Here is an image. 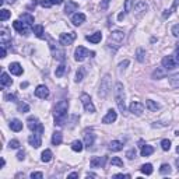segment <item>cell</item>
Returning a JSON list of instances; mask_svg holds the SVG:
<instances>
[{"label": "cell", "mask_w": 179, "mask_h": 179, "mask_svg": "<svg viewBox=\"0 0 179 179\" xmlns=\"http://www.w3.org/2000/svg\"><path fill=\"white\" fill-rule=\"evenodd\" d=\"M136 56H137V60L139 62H144V56H146V51H144V49H141V48H139L136 51Z\"/></svg>", "instance_id": "35"}, {"label": "cell", "mask_w": 179, "mask_h": 179, "mask_svg": "<svg viewBox=\"0 0 179 179\" xmlns=\"http://www.w3.org/2000/svg\"><path fill=\"white\" fill-rule=\"evenodd\" d=\"M108 3H109V0H104V3L101 4V9L105 10V9H106V6H108Z\"/></svg>", "instance_id": "55"}, {"label": "cell", "mask_w": 179, "mask_h": 179, "mask_svg": "<svg viewBox=\"0 0 179 179\" xmlns=\"http://www.w3.org/2000/svg\"><path fill=\"white\" fill-rule=\"evenodd\" d=\"M28 143H30L32 147H35V148L41 147V144H42V140H41V133L34 132V134H31V136L28 137Z\"/></svg>", "instance_id": "11"}, {"label": "cell", "mask_w": 179, "mask_h": 179, "mask_svg": "<svg viewBox=\"0 0 179 179\" xmlns=\"http://www.w3.org/2000/svg\"><path fill=\"white\" fill-rule=\"evenodd\" d=\"M7 2H10V3H11V2H14V0H7Z\"/></svg>", "instance_id": "61"}, {"label": "cell", "mask_w": 179, "mask_h": 179, "mask_svg": "<svg viewBox=\"0 0 179 179\" xmlns=\"http://www.w3.org/2000/svg\"><path fill=\"white\" fill-rule=\"evenodd\" d=\"M162 66H164L165 70H173L179 66V63L176 62V59L173 56H165L162 59Z\"/></svg>", "instance_id": "8"}, {"label": "cell", "mask_w": 179, "mask_h": 179, "mask_svg": "<svg viewBox=\"0 0 179 179\" xmlns=\"http://www.w3.org/2000/svg\"><path fill=\"white\" fill-rule=\"evenodd\" d=\"M173 58L176 59V62L179 63V43H178V46H176V49H175V53H173Z\"/></svg>", "instance_id": "50"}, {"label": "cell", "mask_w": 179, "mask_h": 179, "mask_svg": "<svg viewBox=\"0 0 179 179\" xmlns=\"http://www.w3.org/2000/svg\"><path fill=\"white\" fill-rule=\"evenodd\" d=\"M51 49H52V53H53V56H55L58 60H60V62L64 60V52L60 51V49H58V48H55V43L52 42V41H51Z\"/></svg>", "instance_id": "14"}, {"label": "cell", "mask_w": 179, "mask_h": 179, "mask_svg": "<svg viewBox=\"0 0 179 179\" xmlns=\"http://www.w3.org/2000/svg\"><path fill=\"white\" fill-rule=\"evenodd\" d=\"M35 95H37L38 98H42V100L48 98V95H49L48 87H46V85H38L37 90H35Z\"/></svg>", "instance_id": "13"}, {"label": "cell", "mask_w": 179, "mask_h": 179, "mask_svg": "<svg viewBox=\"0 0 179 179\" xmlns=\"http://www.w3.org/2000/svg\"><path fill=\"white\" fill-rule=\"evenodd\" d=\"M13 27H14L15 31H18V32L22 34V35H28V34H30V30L27 28V25H25L24 21H20V20H17V21L13 22Z\"/></svg>", "instance_id": "12"}, {"label": "cell", "mask_w": 179, "mask_h": 179, "mask_svg": "<svg viewBox=\"0 0 179 179\" xmlns=\"http://www.w3.org/2000/svg\"><path fill=\"white\" fill-rule=\"evenodd\" d=\"M147 9H148V6H147L144 2H139V3L134 6V11H136L137 14H141V13L147 11Z\"/></svg>", "instance_id": "23"}, {"label": "cell", "mask_w": 179, "mask_h": 179, "mask_svg": "<svg viewBox=\"0 0 179 179\" xmlns=\"http://www.w3.org/2000/svg\"><path fill=\"white\" fill-rule=\"evenodd\" d=\"M116 118H118V115H116L115 111H113V109H109V111H108V113H106V115L104 116L102 123H112V122L116 120Z\"/></svg>", "instance_id": "15"}, {"label": "cell", "mask_w": 179, "mask_h": 179, "mask_svg": "<svg viewBox=\"0 0 179 179\" xmlns=\"http://www.w3.org/2000/svg\"><path fill=\"white\" fill-rule=\"evenodd\" d=\"M34 34H35L38 38H42L43 37V27L42 25H35V27H34Z\"/></svg>", "instance_id": "36"}, {"label": "cell", "mask_w": 179, "mask_h": 179, "mask_svg": "<svg viewBox=\"0 0 179 179\" xmlns=\"http://www.w3.org/2000/svg\"><path fill=\"white\" fill-rule=\"evenodd\" d=\"M94 139H95V136L92 133H85L84 134V143H85V146L87 147H91L92 144H94Z\"/></svg>", "instance_id": "24"}, {"label": "cell", "mask_w": 179, "mask_h": 179, "mask_svg": "<svg viewBox=\"0 0 179 179\" xmlns=\"http://www.w3.org/2000/svg\"><path fill=\"white\" fill-rule=\"evenodd\" d=\"M122 148H123V144H122V141H118V140H113V141H111V144H109V150H111V151H120Z\"/></svg>", "instance_id": "21"}, {"label": "cell", "mask_w": 179, "mask_h": 179, "mask_svg": "<svg viewBox=\"0 0 179 179\" xmlns=\"http://www.w3.org/2000/svg\"><path fill=\"white\" fill-rule=\"evenodd\" d=\"M169 84H171V87H173V88H179V73L173 74L172 77H169Z\"/></svg>", "instance_id": "30"}, {"label": "cell", "mask_w": 179, "mask_h": 179, "mask_svg": "<svg viewBox=\"0 0 179 179\" xmlns=\"http://www.w3.org/2000/svg\"><path fill=\"white\" fill-rule=\"evenodd\" d=\"M164 71H160V70H155V71H154V74H153V77H154V79H155V77H157V79H160V77H164Z\"/></svg>", "instance_id": "48"}, {"label": "cell", "mask_w": 179, "mask_h": 179, "mask_svg": "<svg viewBox=\"0 0 179 179\" xmlns=\"http://www.w3.org/2000/svg\"><path fill=\"white\" fill-rule=\"evenodd\" d=\"M69 178H79V173L77 172H73V173H70Z\"/></svg>", "instance_id": "58"}, {"label": "cell", "mask_w": 179, "mask_h": 179, "mask_svg": "<svg viewBox=\"0 0 179 179\" xmlns=\"http://www.w3.org/2000/svg\"><path fill=\"white\" fill-rule=\"evenodd\" d=\"M9 146H10V148H18V147H20V141H18V140H11Z\"/></svg>", "instance_id": "43"}, {"label": "cell", "mask_w": 179, "mask_h": 179, "mask_svg": "<svg viewBox=\"0 0 179 179\" xmlns=\"http://www.w3.org/2000/svg\"><path fill=\"white\" fill-rule=\"evenodd\" d=\"M128 64H129V60H124L123 63H120V66H119V67H120V69H124V67L128 66Z\"/></svg>", "instance_id": "57"}, {"label": "cell", "mask_w": 179, "mask_h": 179, "mask_svg": "<svg viewBox=\"0 0 179 179\" xmlns=\"http://www.w3.org/2000/svg\"><path fill=\"white\" fill-rule=\"evenodd\" d=\"M52 4H62L63 3V0H49Z\"/></svg>", "instance_id": "56"}, {"label": "cell", "mask_w": 179, "mask_h": 179, "mask_svg": "<svg viewBox=\"0 0 179 179\" xmlns=\"http://www.w3.org/2000/svg\"><path fill=\"white\" fill-rule=\"evenodd\" d=\"M9 70L11 71V74H14V76H20V74H22V67L20 63H11L9 66Z\"/></svg>", "instance_id": "16"}, {"label": "cell", "mask_w": 179, "mask_h": 179, "mask_svg": "<svg viewBox=\"0 0 179 179\" xmlns=\"http://www.w3.org/2000/svg\"><path fill=\"white\" fill-rule=\"evenodd\" d=\"M64 71H66V66H64V64H60V66L56 69V71H55L56 77H62L64 74Z\"/></svg>", "instance_id": "38"}, {"label": "cell", "mask_w": 179, "mask_h": 179, "mask_svg": "<svg viewBox=\"0 0 179 179\" xmlns=\"http://www.w3.org/2000/svg\"><path fill=\"white\" fill-rule=\"evenodd\" d=\"M176 151H178V153H179V146H178V148H176Z\"/></svg>", "instance_id": "62"}, {"label": "cell", "mask_w": 179, "mask_h": 179, "mask_svg": "<svg viewBox=\"0 0 179 179\" xmlns=\"http://www.w3.org/2000/svg\"><path fill=\"white\" fill-rule=\"evenodd\" d=\"M20 18H21L27 25H32L34 24V17L31 14H28V13H25V14H21V17H20Z\"/></svg>", "instance_id": "27"}, {"label": "cell", "mask_w": 179, "mask_h": 179, "mask_svg": "<svg viewBox=\"0 0 179 179\" xmlns=\"http://www.w3.org/2000/svg\"><path fill=\"white\" fill-rule=\"evenodd\" d=\"M0 83H2V85L3 87H6V85H10L11 84V79H10V76L7 73H2V79H0Z\"/></svg>", "instance_id": "28"}, {"label": "cell", "mask_w": 179, "mask_h": 179, "mask_svg": "<svg viewBox=\"0 0 179 179\" xmlns=\"http://www.w3.org/2000/svg\"><path fill=\"white\" fill-rule=\"evenodd\" d=\"M85 39L90 41V42H92V43H98V42H101V39H102V34L95 32V34H92V35H87Z\"/></svg>", "instance_id": "19"}, {"label": "cell", "mask_w": 179, "mask_h": 179, "mask_svg": "<svg viewBox=\"0 0 179 179\" xmlns=\"http://www.w3.org/2000/svg\"><path fill=\"white\" fill-rule=\"evenodd\" d=\"M153 153H154V148H153L151 146H144L143 144L141 146V157H148V155H151Z\"/></svg>", "instance_id": "25"}, {"label": "cell", "mask_w": 179, "mask_h": 179, "mask_svg": "<svg viewBox=\"0 0 179 179\" xmlns=\"http://www.w3.org/2000/svg\"><path fill=\"white\" fill-rule=\"evenodd\" d=\"M146 105H147V108H148L150 111H154V112L160 109V105H158L157 102H154L153 100H147L146 101Z\"/></svg>", "instance_id": "29"}, {"label": "cell", "mask_w": 179, "mask_h": 179, "mask_svg": "<svg viewBox=\"0 0 179 179\" xmlns=\"http://www.w3.org/2000/svg\"><path fill=\"white\" fill-rule=\"evenodd\" d=\"M84 21H85V15L83 14V13H76V14L71 17V22H73L74 25H81Z\"/></svg>", "instance_id": "17"}, {"label": "cell", "mask_w": 179, "mask_h": 179, "mask_svg": "<svg viewBox=\"0 0 179 179\" xmlns=\"http://www.w3.org/2000/svg\"><path fill=\"white\" fill-rule=\"evenodd\" d=\"M27 123H28V128H30V130L38 132V133H41V134L43 133V126H42V123H41V122L38 120L37 118H35V116H30V118H28V120H27Z\"/></svg>", "instance_id": "4"}, {"label": "cell", "mask_w": 179, "mask_h": 179, "mask_svg": "<svg viewBox=\"0 0 179 179\" xmlns=\"http://www.w3.org/2000/svg\"><path fill=\"white\" fill-rule=\"evenodd\" d=\"M111 164H112V165H118V167H123V161H122L119 157H113L112 160H111Z\"/></svg>", "instance_id": "41"}, {"label": "cell", "mask_w": 179, "mask_h": 179, "mask_svg": "<svg viewBox=\"0 0 179 179\" xmlns=\"http://www.w3.org/2000/svg\"><path fill=\"white\" fill-rule=\"evenodd\" d=\"M81 80H83V70L80 69L76 74V81H81Z\"/></svg>", "instance_id": "49"}, {"label": "cell", "mask_w": 179, "mask_h": 179, "mask_svg": "<svg viewBox=\"0 0 179 179\" xmlns=\"http://www.w3.org/2000/svg\"><path fill=\"white\" fill-rule=\"evenodd\" d=\"M126 155H128V158H129V160H133V158L136 157V150H134V148L129 150V151H128V154H126Z\"/></svg>", "instance_id": "47"}, {"label": "cell", "mask_w": 179, "mask_h": 179, "mask_svg": "<svg viewBox=\"0 0 179 179\" xmlns=\"http://www.w3.org/2000/svg\"><path fill=\"white\" fill-rule=\"evenodd\" d=\"M71 150H73V151H76V153L83 151V143L80 141V140L73 141V143H71Z\"/></svg>", "instance_id": "31"}, {"label": "cell", "mask_w": 179, "mask_h": 179, "mask_svg": "<svg viewBox=\"0 0 179 179\" xmlns=\"http://www.w3.org/2000/svg\"><path fill=\"white\" fill-rule=\"evenodd\" d=\"M4 98H6V101H15V100H17L14 94H7Z\"/></svg>", "instance_id": "52"}, {"label": "cell", "mask_w": 179, "mask_h": 179, "mask_svg": "<svg viewBox=\"0 0 179 179\" xmlns=\"http://www.w3.org/2000/svg\"><path fill=\"white\" fill-rule=\"evenodd\" d=\"M161 147H162V150H164V151H168V150L171 148V141L169 140H162V141H161Z\"/></svg>", "instance_id": "40"}, {"label": "cell", "mask_w": 179, "mask_h": 179, "mask_svg": "<svg viewBox=\"0 0 179 179\" xmlns=\"http://www.w3.org/2000/svg\"><path fill=\"white\" fill-rule=\"evenodd\" d=\"M77 9H79V4L69 0V2H67V4H66V9H64V13H66V14H70L71 11H76Z\"/></svg>", "instance_id": "22"}, {"label": "cell", "mask_w": 179, "mask_h": 179, "mask_svg": "<svg viewBox=\"0 0 179 179\" xmlns=\"http://www.w3.org/2000/svg\"><path fill=\"white\" fill-rule=\"evenodd\" d=\"M31 178H32V179H42L43 173L42 172H32V173H31Z\"/></svg>", "instance_id": "46"}, {"label": "cell", "mask_w": 179, "mask_h": 179, "mask_svg": "<svg viewBox=\"0 0 179 179\" xmlns=\"http://www.w3.org/2000/svg\"><path fill=\"white\" fill-rule=\"evenodd\" d=\"M130 112L133 113V115H137L140 116L143 112H144V105H143L141 102H139V101H133V102L130 104Z\"/></svg>", "instance_id": "10"}, {"label": "cell", "mask_w": 179, "mask_h": 179, "mask_svg": "<svg viewBox=\"0 0 179 179\" xmlns=\"http://www.w3.org/2000/svg\"><path fill=\"white\" fill-rule=\"evenodd\" d=\"M74 39H76V34H74V32L60 34V37H59V42H60V45H63V46L71 45Z\"/></svg>", "instance_id": "9"}, {"label": "cell", "mask_w": 179, "mask_h": 179, "mask_svg": "<svg viewBox=\"0 0 179 179\" xmlns=\"http://www.w3.org/2000/svg\"><path fill=\"white\" fill-rule=\"evenodd\" d=\"M111 90V84H109V76H105L104 80L101 81V87H100V91H98V95L102 98L106 97V94L109 92Z\"/></svg>", "instance_id": "7"}, {"label": "cell", "mask_w": 179, "mask_h": 179, "mask_svg": "<svg viewBox=\"0 0 179 179\" xmlns=\"http://www.w3.org/2000/svg\"><path fill=\"white\" fill-rule=\"evenodd\" d=\"M18 111L20 112H28V111H30V106L27 105V104H24V102H20L18 104Z\"/></svg>", "instance_id": "42"}, {"label": "cell", "mask_w": 179, "mask_h": 179, "mask_svg": "<svg viewBox=\"0 0 179 179\" xmlns=\"http://www.w3.org/2000/svg\"><path fill=\"white\" fill-rule=\"evenodd\" d=\"M140 171H141L143 173H146V175H151L153 173V165L151 164H144V165H141Z\"/></svg>", "instance_id": "33"}, {"label": "cell", "mask_w": 179, "mask_h": 179, "mask_svg": "<svg viewBox=\"0 0 179 179\" xmlns=\"http://www.w3.org/2000/svg\"><path fill=\"white\" fill-rule=\"evenodd\" d=\"M105 164V157H92L91 158V167L92 168H101Z\"/></svg>", "instance_id": "18"}, {"label": "cell", "mask_w": 179, "mask_h": 179, "mask_svg": "<svg viewBox=\"0 0 179 179\" xmlns=\"http://www.w3.org/2000/svg\"><path fill=\"white\" fill-rule=\"evenodd\" d=\"M80 100H81V104H83V106H84L85 112H88V113H94L95 112V106H94V104H92L90 95H88V94H81Z\"/></svg>", "instance_id": "6"}, {"label": "cell", "mask_w": 179, "mask_h": 179, "mask_svg": "<svg viewBox=\"0 0 179 179\" xmlns=\"http://www.w3.org/2000/svg\"><path fill=\"white\" fill-rule=\"evenodd\" d=\"M90 55L94 56L95 53H94V52L87 51L84 46H79V48H76V51H74V59H76L77 62H83L87 56H90Z\"/></svg>", "instance_id": "5"}, {"label": "cell", "mask_w": 179, "mask_h": 179, "mask_svg": "<svg viewBox=\"0 0 179 179\" xmlns=\"http://www.w3.org/2000/svg\"><path fill=\"white\" fill-rule=\"evenodd\" d=\"M113 178H130V175H126V173H118V175H115Z\"/></svg>", "instance_id": "53"}, {"label": "cell", "mask_w": 179, "mask_h": 179, "mask_svg": "<svg viewBox=\"0 0 179 179\" xmlns=\"http://www.w3.org/2000/svg\"><path fill=\"white\" fill-rule=\"evenodd\" d=\"M115 100L118 104V108L120 112H124V92L122 83H116L115 85Z\"/></svg>", "instance_id": "3"}, {"label": "cell", "mask_w": 179, "mask_h": 179, "mask_svg": "<svg viewBox=\"0 0 179 179\" xmlns=\"http://www.w3.org/2000/svg\"><path fill=\"white\" fill-rule=\"evenodd\" d=\"M10 129L14 132H20L22 129V122L18 120V119H13V120L10 122Z\"/></svg>", "instance_id": "20"}, {"label": "cell", "mask_w": 179, "mask_h": 179, "mask_svg": "<svg viewBox=\"0 0 179 179\" xmlns=\"http://www.w3.org/2000/svg\"><path fill=\"white\" fill-rule=\"evenodd\" d=\"M67 109H69V102L66 100L59 101L55 106V112H53V116H55V124L58 126H63L66 123V118H67Z\"/></svg>", "instance_id": "1"}, {"label": "cell", "mask_w": 179, "mask_h": 179, "mask_svg": "<svg viewBox=\"0 0 179 179\" xmlns=\"http://www.w3.org/2000/svg\"><path fill=\"white\" fill-rule=\"evenodd\" d=\"M123 39H124V32H123V31H119V30L118 31H113V32L109 35L108 45H109V48H113L116 51V49H119L122 46Z\"/></svg>", "instance_id": "2"}, {"label": "cell", "mask_w": 179, "mask_h": 179, "mask_svg": "<svg viewBox=\"0 0 179 179\" xmlns=\"http://www.w3.org/2000/svg\"><path fill=\"white\" fill-rule=\"evenodd\" d=\"M62 143V133L60 132H55L53 136H52V144L53 146H59Z\"/></svg>", "instance_id": "26"}, {"label": "cell", "mask_w": 179, "mask_h": 179, "mask_svg": "<svg viewBox=\"0 0 179 179\" xmlns=\"http://www.w3.org/2000/svg\"><path fill=\"white\" fill-rule=\"evenodd\" d=\"M24 155H25V153H24V151H20L18 154H17V158H18L20 161H21V160H24V158H25Z\"/></svg>", "instance_id": "54"}, {"label": "cell", "mask_w": 179, "mask_h": 179, "mask_svg": "<svg viewBox=\"0 0 179 179\" xmlns=\"http://www.w3.org/2000/svg\"><path fill=\"white\" fill-rule=\"evenodd\" d=\"M179 6V0H175V2H173V4H172V9H169V10H165L164 11V14H162V17H164V18H167V17H169L171 15V13L173 11V10L176 9V7Z\"/></svg>", "instance_id": "34"}, {"label": "cell", "mask_w": 179, "mask_h": 179, "mask_svg": "<svg viewBox=\"0 0 179 179\" xmlns=\"http://www.w3.org/2000/svg\"><path fill=\"white\" fill-rule=\"evenodd\" d=\"M10 15H11V13H10L9 10L2 9V11H0V20H2V21H6V20L9 18Z\"/></svg>", "instance_id": "37"}, {"label": "cell", "mask_w": 179, "mask_h": 179, "mask_svg": "<svg viewBox=\"0 0 179 179\" xmlns=\"http://www.w3.org/2000/svg\"><path fill=\"white\" fill-rule=\"evenodd\" d=\"M123 18H124V13H120V14L118 15V20H119V21H122Z\"/></svg>", "instance_id": "59"}, {"label": "cell", "mask_w": 179, "mask_h": 179, "mask_svg": "<svg viewBox=\"0 0 179 179\" xmlns=\"http://www.w3.org/2000/svg\"><path fill=\"white\" fill-rule=\"evenodd\" d=\"M132 3H133V0H126V3H124V11L126 13L132 10Z\"/></svg>", "instance_id": "44"}, {"label": "cell", "mask_w": 179, "mask_h": 179, "mask_svg": "<svg viewBox=\"0 0 179 179\" xmlns=\"http://www.w3.org/2000/svg\"><path fill=\"white\" fill-rule=\"evenodd\" d=\"M176 167H178V171H179V158L176 160Z\"/></svg>", "instance_id": "60"}, {"label": "cell", "mask_w": 179, "mask_h": 179, "mask_svg": "<svg viewBox=\"0 0 179 179\" xmlns=\"http://www.w3.org/2000/svg\"><path fill=\"white\" fill-rule=\"evenodd\" d=\"M52 157H53V154H52L51 150H45V151L42 153V157H41V160H42L43 162H49V161L52 160Z\"/></svg>", "instance_id": "32"}, {"label": "cell", "mask_w": 179, "mask_h": 179, "mask_svg": "<svg viewBox=\"0 0 179 179\" xmlns=\"http://www.w3.org/2000/svg\"><path fill=\"white\" fill-rule=\"evenodd\" d=\"M172 34L175 38H179V24H176L172 27Z\"/></svg>", "instance_id": "45"}, {"label": "cell", "mask_w": 179, "mask_h": 179, "mask_svg": "<svg viewBox=\"0 0 179 179\" xmlns=\"http://www.w3.org/2000/svg\"><path fill=\"white\" fill-rule=\"evenodd\" d=\"M41 4H42V7H46V9L52 6V3L49 2V0H42V2H41Z\"/></svg>", "instance_id": "51"}, {"label": "cell", "mask_w": 179, "mask_h": 179, "mask_svg": "<svg viewBox=\"0 0 179 179\" xmlns=\"http://www.w3.org/2000/svg\"><path fill=\"white\" fill-rule=\"evenodd\" d=\"M160 172L162 173V175H167V173H171V167L168 164H162L160 168Z\"/></svg>", "instance_id": "39"}]
</instances>
